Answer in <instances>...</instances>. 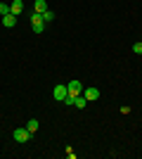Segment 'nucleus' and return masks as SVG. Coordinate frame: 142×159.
<instances>
[{
  "label": "nucleus",
  "instance_id": "7",
  "mask_svg": "<svg viewBox=\"0 0 142 159\" xmlns=\"http://www.w3.org/2000/svg\"><path fill=\"white\" fill-rule=\"evenodd\" d=\"M88 105V100H85V95H76L74 100V107H78V109H83V107Z\"/></svg>",
  "mask_w": 142,
  "mask_h": 159
},
{
  "label": "nucleus",
  "instance_id": "8",
  "mask_svg": "<svg viewBox=\"0 0 142 159\" xmlns=\"http://www.w3.org/2000/svg\"><path fill=\"white\" fill-rule=\"evenodd\" d=\"M45 10H47V2H45V0H36V10H33V12L43 14V12H45Z\"/></svg>",
  "mask_w": 142,
  "mask_h": 159
},
{
  "label": "nucleus",
  "instance_id": "3",
  "mask_svg": "<svg viewBox=\"0 0 142 159\" xmlns=\"http://www.w3.org/2000/svg\"><path fill=\"white\" fill-rule=\"evenodd\" d=\"M10 12H12L14 17H19V14L24 12V2H21V0H12V5H10Z\"/></svg>",
  "mask_w": 142,
  "mask_h": 159
},
{
  "label": "nucleus",
  "instance_id": "12",
  "mask_svg": "<svg viewBox=\"0 0 142 159\" xmlns=\"http://www.w3.org/2000/svg\"><path fill=\"white\" fill-rule=\"evenodd\" d=\"M133 52H135V55H142V40H140V43H135V45H133Z\"/></svg>",
  "mask_w": 142,
  "mask_h": 159
},
{
  "label": "nucleus",
  "instance_id": "4",
  "mask_svg": "<svg viewBox=\"0 0 142 159\" xmlns=\"http://www.w3.org/2000/svg\"><path fill=\"white\" fill-rule=\"evenodd\" d=\"M54 100H59V102H64L67 100V86H54Z\"/></svg>",
  "mask_w": 142,
  "mask_h": 159
},
{
  "label": "nucleus",
  "instance_id": "9",
  "mask_svg": "<svg viewBox=\"0 0 142 159\" xmlns=\"http://www.w3.org/2000/svg\"><path fill=\"white\" fill-rule=\"evenodd\" d=\"M26 128H28L31 133H36V131H38V121H36V119H31V121L26 124Z\"/></svg>",
  "mask_w": 142,
  "mask_h": 159
},
{
  "label": "nucleus",
  "instance_id": "10",
  "mask_svg": "<svg viewBox=\"0 0 142 159\" xmlns=\"http://www.w3.org/2000/svg\"><path fill=\"white\" fill-rule=\"evenodd\" d=\"M54 19V12L52 10H45V12H43V21H52Z\"/></svg>",
  "mask_w": 142,
  "mask_h": 159
},
{
  "label": "nucleus",
  "instance_id": "14",
  "mask_svg": "<svg viewBox=\"0 0 142 159\" xmlns=\"http://www.w3.org/2000/svg\"><path fill=\"white\" fill-rule=\"evenodd\" d=\"M140 40H142V36H140Z\"/></svg>",
  "mask_w": 142,
  "mask_h": 159
},
{
  "label": "nucleus",
  "instance_id": "6",
  "mask_svg": "<svg viewBox=\"0 0 142 159\" xmlns=\"http://www.w3.org/2000/svg\"><path fill=\"white\" fill-rule=\"evenodd\" d=\"M14 24H17V17H14L12 12H10V14H5V17H2V26H7V29H12Z\"/></svg>",
  "mask_w": 142,
  "mask_h": 159
},
{
  "label": "nucleus",
  "instance_id": "1",
  "mask_svg": "<svg viewBox=\"0 0 142 159\" xmlns=\"http://www.w3.org/2000/svg\"><path fill=\"white\" fill-rule=\"evenodd\" d=\"M31 29H33V33H43V31H45V21H43V14L31 12Z\"/></svg>",
  "mask_w": 142,
  "mask_h": 159
},
{
  "label": "nucleus",
  "instance_id": "2",
  "mask_svg": "<svg viewBox=\"0 0 142 159\" xmlns=\"http://www.w3.org/2000/svg\"><path fill=\"white\" fill-rule=\"evenodd\" d=\"M28 138H31L28 128H14V140L17 143H28Z\"/></svg>",
  "mask_w": 142,
  "mask_h": 159
},
{
  "label": "nucleus",
  "instance_id": "11",
  "mask_svg": "<svg viewBox=\"0 0 142 159\" xmlns=\"http://www.w3.org/2000/svg\"><path fill=\"white\" fill-rule=\"evenodd\" d=\"M0 14L5 17V14H10V5H5V2H0Z\"/></svg>",
  "mask_w": 142,
  "mask_h": 159
},
{
  "label": "nucleus",
  "instance_id": "5",
  "mask_svg": "<svg viewBox=\"0 0 142 159\" xmlns=\"http://www.w3.org/2000/svg\"><path fill=\"white\" fill-rule=\"evenodd\" d=\"M83 95H85V100H88V102L100 100V90H97V88H88V90H83Z\"/></svg>",
  "mask_w": 142,
  "mask_h": 159
},
{
  "label": "nucleus",
  "instance_id": "13",
  "mask_svg": "<svg viewBox=\"0 0 142 159\" xmlns=\"http://www.w3.org/2000/svg\"><path fill=\"white\" fill-rule=\"evenodd\" d=\"M64 152H67V157H69V159H74V157H76V154H74V150H71V147H67Z\"/></svg>",
  "mask_w": 142,
  "mask_h": 159
}]
</instances>
